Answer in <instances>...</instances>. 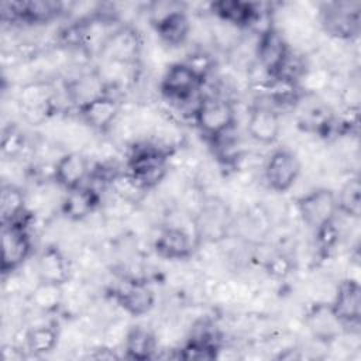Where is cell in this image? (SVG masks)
<instances>
[{"label": "cell", "mask_w": 361, "mask_h": 361, "mask_svg": "<svg viewBox=\"0 0 361 361\" xmlns=\"http://www.w3.org/2000/svg\"><path fill=\"white\" fill-rule=\"evenodd\" d=\"M265 269L274 278H285L292 269V261L285 254H275L267 261Z\"/></svg>", "instance_id": "29"}, {"label": "cell", "mask_w": 361, "mask_h": 361, "mask_svg": "<svg viewBox=\"0 0 361 361\" xmlns=\"http://www.w3.org/2000/svg\"><path fill=\"white\" fill-rule=\"evenodd\" d=\"M338 212L347 214L351 219H358L361 212V185L360 178H348L336 192Z\"/></svg>", "instance_id": "28"}, {"label": "cell", "mask_w": 361, "mask_h": 361, "mask_svg": "<svg viewBox=\"0 0 361 361\" xmlns=\"http://www.w3.org/2000/svg\"><path fill=\"white\" fill-rule=\"evenodd\" d=\"M157 336L142 326H134L127 330L124 337V351L131 360H148L157 351Z\"/></svg>", "instance_id": "24"}, {"label": "cell", "mask_w": 361, "mask_h": 361, "mask_svg": "<svg viewBox=\"0 0 361 361\" xmlns=\"http://www.w3.org/2000/svg\"><path fill=\"white\" fill-rule=\"evenodd\" d=\"M55 182L65 190L83 186V182L90 175L89 158L80 151H69L62 154L52 169Z\"/></svg>", "instance_id": "13"}, {"label": "cell", "mask_w": 361, "mask_h": 361, "mask_svg": "<svg viewBox=\"0 0 361 361\" xmlns=\"http://www.w3.org/2000/svg\"><path fill=\"white\" fill-rule=\"evenodd\" d=\"M199 131L210 141L234 128L235 110L233 103L220 94L200 97L192 111Z\"/></svg>", "instance_id": "1"}, {"label": "cell", "mask_w": 361, "mask_h": 361, "mask_svg": "<svg viewBox=\"0 0 361 361\" xmlns=\"http://www.w3.org/2000/svg\"><path fill=\"white\" fill-rule=\"evenodd\" d=\"M307 329L319 341L330 343L338 338L344 324L333 312L330 303H316L307 313Z\"/></svg>", "instance_id": "21"}, {"label": "cell", "mask_w": 361, "mask_h": 361, "mask_svg": "<svg viewBox=\"0 0 361 361\" xmlns=\"http://www.w3.org/2000/svg\"><path fill=\"white\" fill-rule=\"evenodd\" d=\"M296 207L302 221L314 231L331 224L338 213L336 192L329 188H316L305 193L298 199Z\"/></svg>", "instance_id": "4"}, {"label": "cell", "mask_w": 361, "mask_h": 361, "mask_svg": "<svg viewBox=\"0 0 361 361\" xmlns=\"http://www.w3.org/2000/svg\"><path fill=\"white\" fill-rule=\"evenodd\" d=\"M100 197L90 186H79L66 190L61 200V213L71 221H82L87 219L99 206Z\"/></svg>", "instance_id": "20"}, {"label": "cell", "mask_w": 361, "mask_h": 361, "mask_svg": "<svg viewBox=\"0 0 361 361\" xmlns=\"http://www.w3.org/2000/svg\"><path fill=\"white\" fill-rule=\"evenodd\" d=\"M159 39L168 47H180L192 32V23L186 11L179 7L152 21Z\"/></svg>", "instance_id": "19"}, {"label": "cell", "mask_w": 361, "mask_h": 361, "mask_svg": "<svg viewBox=\"0 0 361 361\" xmlns=\"http://www.w3.org/2000/svg\"><path fill=\"white\" fill-rule=\"evenodd\" d=\"M31 237L25 224L1 226V274L17 271L31 254Z\"/></svg>", "instance_id": "7"}, {"label": "cell", "mask_w": 361, "mask_h": 361, "mask_svg": "<svg viewBox=\"0 0 361 361\" xmlns=\"http://www.w3.org/2000/svg\"><path fill=\"white\" fill-rule=\"evenodd\" d=\"M154 248L165 259H186L193 251L192 235L183 227L166 226L158 233Z\"/></svg>", "instance_id": "17"}, {"label": "cell", "mask_w": 361, "mask_h": 361, "mask_svg": "<svg viewBox=\"0 0 361 361\" xmlns=\"http://www.w3.org/2000/svg\"><path fill=\"white\" fill-rule=\"evenodd\" d=\"M58 340L59 333L54 324L34 326L25 334V347L34 355H44L56 347Z\"/></svg>", "instance_id": "26"}, {"label": "cell", "mask_w": 361, "mask_h": 361, "mask_svg": "<svg viewBox=\"0 0 361 361\" xmlns=\"http://www.w3.org/2000/svg\"><path fill=\"white\" fill-rule=\"evenodd\" d=\"M141 51L142 39L138 31L131 25H121L113 30L100 54L107 62L131 66L138 61Z\"/></svg>", "instance_id": "10"}, {"label": "cell", "mask_w": 361, "mask_h": 361, "mask_svg": "<svg viewBox=\"0 0 361 361\" xmlns=\"http://www.w3.org/2000/svg\"><path fill=\"white\" fill-rule=\"evenodd\" d=\"M24 147V137L21 135L20 131L16 128H10L8 133H4L3 137V151L8 152L10 157H16Z\"/></svg>", "instance_id": "30"}, {"label": "cell", "mask_w": 361, "mask_h": 361, "mask_svg": "<svg viewBox=\"0 0 361 361\" xmlns=\"http://www.w3.org/2000/svg\"><path fill=\"white\" fill-rule=\"evenodd\" d=\"M114 302L130 316H144L155 305V293L140 278H126L113 289Z\"/></svg>", "instance_id": "9"}, {"label": "cell", "mask_w": 361, "mask_h": 361, "mask_svg": "<svg viewBox=\"0 0 361 361\" xmlns=\"http://www.w3.org/2000/svg\"><path fill=\"white\" fill-rule=\"evenodd\" d=\"M210 10L217 20L228 23L237 28L257 27L262 18L258 4L240 0H220L210 4Z\"/></svg>", "instance_id": "15"}, {"label": "cell", "mask_w": 361, "mask_h": 361, "mask_svg": "<svg viewBox=\"0 0 361 361\" xmlns=\"http://www.w3.org/2000/svg\"><path fill=\"white\" fill-rule=\"evenodd\" d=\"M107 186L110 188L111 193L118 199L128 204H137L140 203L145 195L147 189H144L127 171L120 172L117 171L107 182Z\"/></svg>", "instance_id": "25"}, {"label": "cell", "mask_w": 361, "mask_h": 361, "mask_svg": "<svg viewBox=\"0 0 361 361\" xmlns=\"http://www.w3.org/2000/svg\"><path fill=\"white\" fill-rule=\"evenodd\" d=\"M289 51L290 48L285 35L275 27H271L265 32L259 34L255 47V56L258 65L271 78L278 72Z\"/></svg>", "instance_id": "11"}, {"label": "cell", "mask_w": 361, "mask_h": 361, "mask_svg": "<svg viewBox=\"0 0 361 361\" xmlns=\"http://www.w3.org/2000/svg\"><path fill=\"white\" fill-rule=\"evenodd\" d=\"M203 80L186 62H175L164 72L159 87L166 99L183 103L193 97Z\"/></svg>", "instance_id": "8"}, {"label": "cell", "mask_w": 361, "mask_h": 361, "mask_svg": "<svg viewBox=\"0 0 361 361\" xmlns=\"http://www.w3.org/2000/svg\"><path fill=\"white\" fill-rule=\"evenodd\" d=\"M247 133L258 144H274L281 134L278 111L269 106L252 107L247 120Z\"/></svg>", "instance_id": "16"}, {"label": "cell", "mask_w": 361, "mask_h": 361, "mask_svg": "<svg viewBox=\"0 0 361 361\" xmlns=\"http://www.w3.org/2000/svg\"><path fill=\"white\" fill-rule=\"evenodd\" d=\"M323 30L337 41H351L360 32V3L333 1L320 10Z\"/></svg>", "instance_id": "3"}, {"label": "cell", "mask_w": 361, "mask_h": 361, "mask_svg": "<svg viewBox=\"0 0 361 361\" xmlns=\"http://www.w3.org/2000/svg\"><path fill=\"white\" fill-rule=\"evenodd\" d=\"M300 161L298 155L286 148L274 151L264 164V179L267 186L278 193L289 190L300 175Z\"/></svg>", "instance_id": "6"}, {"label": "cell", "mask_w": 361, "mask_h": 361, "mask_svg": "<svg viewBox=\"0 0 361 361\" xmlns=\"http://www.w3.org/2000/svg\"><path fill=\"white\" fill-rule=\"evenodd\" d=\"M127 172L144 189H155L169 175V154L155 145L138 147L128 158Z\"/></svg>", "instance_id": "2"}, {"label": "cell", "mask_w": 361, "mask_h": 361, "mask_svg": "<svg viewBox=\"0 0 361 361\" xmlns=\"http://www.w3.org/2000/svg\"><path fill=\"white\" fill-rule=\"evenodd\" d=\"M79 110L80 121L90 130L104 133L110 130L120 117V102L111 96L110 93H106L85 106H82Z\"/></svg>", "instance_id": "12"}, {"label": "cell", "mask_w": 361, "mask_h": 361, "mask_svg": "<svg viewBox=\"0 0 361 361\" xmlns=\"http://www.w3.org/2000/svg\"><path fill=\"white\" fill-rule=\"evenodd\" d=\"M35 271L37 279L39 282L56 285H65L71 276L69 262L65 254L56 245H48L39 252L35 264Z\"/></svg>", "instance_id": "18"}, {"label": "cell", "mask_w": 361, "mask_h": 361, "mask_svg": "<svg viewBox=\"0 0 361 361\" xmlns=\"http://www.w3.org/2000/svg\"><path fill=\"white\" fill-rule=\"evenodd\" d=\"M27 200L24 192L14 183H4L0 193V217L4 224H25Z\"/></svg>", "instance_id": "23"}, {"label": "cell", "mask_w": 361, "mask_h": 361, "mask_svg": "<svg viewBox=\"0 0 361 361\" xmlns=\"http://www.w3.org/2000/svg\"><path fill=\"white\" fill-rule=\"evenodd\" d=\"M330 306L344 327L358 324L361 314V288L358 279L347 278L341 281L336 288Z\"/></svg>", "instance_id": "14"}, {"label": "cell", "mask_w": 361, "mask_h": 361, "mask_svg": "<svg viewBox=\"0 0 361 361\" xmlns=\"http://www.w3.org/2000/svg\"><path fill=\"white\" fill-rule=\"evenodd\" d=\"M66 93L69 100L80 109L86 103L109 93L107 83L102 78L100 73H82L78 78L72 79L66 85Z\"/></svg>", "instance_id": "22"}, {"label": "cell", "mask_w": 361, "mask_h": 361, "mask_svg": "<svg viewBox=\"0 0 361 361\" xmlns=\"http://www.w3.org/2000/svg\"><path fill=\"white\" fill-rule=\"evenodd\" d=\"M55 89L47 80L25 83L18 93L21 116L31 124L44 123L54 111Z\"/></svg>", "instance_id": "5"}, {"label": "cell", "mask_w": 361, "mask_h": 361, "mask_svg": "<svg viewBox=\"0 0 361 361\" xmlns=\"http://www.w3.org/2000/svg\"><path fill=\"white\" fill-rule=\"evenodd\" d=\"M30 300L35 309L44 313H52L58 310L63 300V285L37 282L30 293Z\"/></svg>", "instance_id": "27"}]
</instances>
